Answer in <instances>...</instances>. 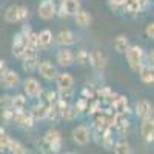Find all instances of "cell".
<instances>
[{"label": "cell", "mask_w": 154, "mask_h": 154, "mask_svg": "<svg viewBox=\"0 0 154 154\" xmlns=\"http://www.w3.org/2000/svg\"><path fill=\"white\" fill-rule=\"evenodd\" d=\"M0 106H2L3 109L5 108H11V97L9 96H3L2 99H0Z\"/></svg>", "instance_id": "obj_31"}, {"label": "cell", "mask_w": 154, "mask_h": 154, "mask_svg": "<svg viewBox=\"0 0 154 154\" xmlns=\"http://www.w3.org/2000/svg\"><path fill=\"white\" fill-rule=\"evenodd\" d=\"M145 34L148 38H154V23H148L145 28Z\"/></svg>", "instance_id": "obj_32"}, {"label": "cell", "mask_w": 154, "mask_h": 154, "mask_svg": "<svg viewBox=\"0 0 154 154\" xmlns=\"http://www.w3.org/2000/svg\"><path fill=\"white\" fill-rule=\"evenodd\" d=\"M112 2L116 5H123V3H126V0H112Z\"/></svg>", "instance_id": "obj_34"}, {"label": "cell", "mask_w": 154, "mask_h": 154, "mask_svg": "<svg viewBox=\"0 0 154 154\" xmlns=\"http://www.w3.org/2000/svg\"><path fill=\"white\" fill-rule=\"evenodd\" d=\"M152 57H154L152 56V51H149V53H148V62L146 63H148V65H151V66H152Z\"/></svg>", "instance_id": "obj_33"}, {"label": "cell", "mask_w": 154, "mask_h": 154, "mask_svg": "<svg viewBox=\"0 0 154 154\" xmlns=\"http://www.w3.org/2000/svg\"><path fill=\"white\" fill-rule=\"evenodd\" d=\"M34 119H46L49 116V106L46 103H38L35 106H32L31 112H29Z\"/></svg>", "instance_id": "obj_20"}, {"label": "cell", "mask_w": 154, "mask_h": 154, "mask_svg": "<svg viewBox=\"0 0 154 154\" xmlns=\"http://www.w3.org/2000/svg\"><path fill=\"white\" fill-rule=\"evenodd\" d=\"M57 43L60 45V46H72L74 43H75V34L72 32V31H69V29H65V31H60L59 34H57Z\"/></svg>", "instance_id": "obj_15"}, {"label": "cell", "mask_w": 154, "mask_h": 154, "mask_svg": "<svg viewBox=\"0 0 154 154\" xmlns=\"http://www.w3.org/2000/svg\"><path fill=\"white\" fill-rule=\"evenodd\" d=\"M56 82L59 89H72L74 86V77L69 72H57Z\"/></svg>", "instance_id": "obj_13"}, {"label": "cell", "mask_w": 154, "mask_h": 154, "mask_svg": "<svg viewBox=\"0 0 154 154\" xmlns=\"http://www.w3.org/2000/svg\"><path fill=\"white\" fill-rule=\"evenodd\" d=\"M57 62H59V65L63 66V68L71 66L72 63L75 62L74 60V53L69 49V46H62V49H59V53H57Z\"/></svg>", "instance_id": "obj_10"}, {"label": "cell", "mask_w": 154, "mask_h": 154, "mask_svg": "<svg viewBox=\"0 0 154 154\" xmlns=\"http://www.w3.org/2000/svg\"><path fill=\"white\" fill-rule=\"evenodd\" d=\"M133 149H131V145L125 142V140H120V142H117L114 145V152L117 154H130Z\"/></svg>", "instance_id": "obj_26"}, {"label": "cell", "mask_w": 154, "mask_h": 154, "mask_svg": "<svg viewBox=\"0 0 154 154\" xmlns=\"http://www.w3.org/2000/svg\"><path fill=\"white\" fill-rule=\"evenodd\" d=\"M8 151H9V152H12V154H25V152H26L25 146L19 142V140H12V139H11V142H9Z\"/></svg>", "instance_id": "obj_25"}, {"label": "cell", "mask_w": 154, "mask_h": 154, "mask_svg": "<svg viewBox=\"0 0 154 154\" xmlns=\"http://www.w3.org/2000/svg\"><path fill=\"white\" fill-rule=\"evenodd\" d=\"M137 72H139L140 80H142L143 83H146V85H152V83H154V69H152L151 65H148V63H143Z\"/></svg>", "instance_id": "obj_17"}, {"label": "cell", "mask_w": 154, "mask_h": 154, "mask_svg": "<svg viewBox=\"0 0 154 154\" xmlns=\"http://www.w3.org/2000/svg\"><path fill=\"white\" fill-rule=\"evenodd\" d=\"M43 140L49 145V149L51 151H59L60 146H62V136H60V133L57 130H49L45 134Z\"/></svg>", "instance_id": "obj_11"}, {"label": "cell", "mask_w": 154, "mask_h": 154, "mask_svg": "<svg viewBox=\"0 0 154 154\" xmlns=\"http://www.w3.org/2000/svg\"><path fill=\"white\" fill-rule=\"evenodd\" d=\"M88 54H89L88 51L85 48H82L77 51V54H74V60H77L80 65H85V63H88Z\"/></svg>", "instance_id": "obj_28"}, {"label": "cell", "mask_w": 154, "mask_h": 154, "mask_svg": "<svg viewBox=\"0 0 154 154\" xmlns=\"http://www.w3.org/2000/svg\"><path fill=\"white\" fill-rule=\"evenodd\" d=\"M23 89H25V96H28L31 99H37L42 94V85L34 77H26L23 80Z\"/></svg>", "instance_id": "obj_2"}, {"label": "cell", "mask_w": 154, "mask_h": 154, "mask_svg": "<svg viewBox=\"0 0 154 154\" xmlns=\"http://www.w3.org/2000/svg\"><path fill=\"white\" fill-rule=\"evenodd\" d=\"M72 17H74L75 25H79L80 28H88L89 25H91V22H93L91 14H89L88 11H85V9H79V11H77Z\"/></svg>", "instance_id": "obj_16"}, {"label": "cell", "mask_w": 154, "mask_h": 154, "mask_svg": "<svg viewBox=\"0 0 154 154\" xmlns=\"http://www.w3.org/2000/svg\"><path fill=\"white\" fill-rule=\"evenodd\" d=\"M37 71L40 72V75L43 77V79H46V80H54V79H56V75H57V68H56L49 60L38 62Z\"/></svg>", "instance_id": "obj_8"}, {"label": "cell", "mask_w": 154, "mask_h": 154, "mask_svg": "<svg viewBox=\"0 0 154 154\" xmlns=\"http://www.w3.org/2000/svg\"><path fill=\"white\" fill-rule=\"evenodd\" d=\"M140 133H142L143 139L146 142H152L154 140V119L152 114L148 116V117H143L142 126H140Z\"/></svg>", "instance_id": "obj_12"}, {"label": "cell", "mask_w": 154, "mask_h": 154, "mask_svg": "<svg viewBox=\"0 0 154 154\" xmlns=\"http://www.w3.org/2000/svg\"><path fill=\"white\" fill-rule=\"evenodd\" d=\"M91 139V134H89V130L85 125H79L72 130V140L77 145H86Z\"/></svg>", "instance_id": "obj_9"}, {"label": "cell", "mask_w": 154, "mask_h": 154, "mask_svg": "<svg viewBox=\"0 0 154 154\" xmlns=\"http://www.w3.org/2000/svg\"><path fill=\"white\" fill-rule=\"evenodd\" d=\"M136 114L139 116V117H148V116L152 114V106L148 100L145 99H140L137 103H136Z\"/></svg>", "instance_id": "obj_18"}, {"label": "cell", "mask_w": 154, "mask_h": 154, "mask_svg": "<svg viewBox=\"0 0 154 154\" xmlns=\"http://www.w3.org/2000/svg\"><path fill=\"white\" fill-rule=\"evenodd\" d=\"M114 108L116 111H117L119 114H123L126 109H128V102L125 97H119V99H116L114 100Z\"/></svg>", "instance_id": "obj_27"}, {"label": "cell", "mask_w": 154, "mask_h": 154, "mask_svg": "<svg viewBox=\"0 0 154 154\" xmlns=\"http://www.w3.org/2000/svg\"><path fill=\"white\" fill-rule=\"evenodd\" d=\"M0 83H2L5 89H12L20 83V77L12 69H3L0 72Z\"/></svg>", "instance_id": "obj_3"}, {"label": "cell", "mask_w": 154, "mask_h": 154, "mask_svg": "<svg viewBox=\"0 0 154 154\" xmlns=\"http://www.w3.org/2000/svg\"><path fill=\"white\" fill-rule=\"evenodd\" d=\"M26 106V97L25 94H17L14 97H11V108L14 111H23Z\"/></svg>", "instance_id": "obj_22"}, {"label": "cell", "mask_w": 154, "mask_h": 154, "mask_svg": "<svg viewBox=\"0 0 154 154\" xmlns=\"http://www.w3.org/2000/svg\"><path fill=\"white\" fill-rule=\"evenodd\" d=\"M60 114H62L63 119L72 120V119H75V116H77V108H75V106H68V105L65 103V106L60 109Z\"/></svg>", "instance_id": "obj_24"}, {"label": "cell", "mask_w": 154, "mask_h": 154, "mask_svg": "<svg viewBox=\"0 0 154 154\" xmlns=\"http://www.w3.org/2000/svg\"><path fill=\"white\" fill-rule=\"evenodd\" d=\"M22 57H23V69L26 72H32L34 69H37V65H38L37 49L26 48V51H25V54Z\"/></svg>", "instance_id": "obj_4"}, {"label": "cell", "mask_w": 154, "mask_h": 154, "mask_svg": "<svg viewBox=\"0 0 154 154\" xmlns=\"http://www.w3.org/2000/svg\"><path fill=\"white\" fill-rule=\"evenodd\" d=\"M28 48V40H26V32H19L14 40H12V54L16 57H22L25 51Z\"/></svg>", "instance_id": "obj_6"}, {"label": "cell", "mask_w": 154, "mask_h": 154, "mask_svg": "<svg viewBox=\"0 0 154 154\" xmlns=\"http://www.w3.org/2000/svg\"><path fill=\"white\" fill-rule=\"evenodd\" d=\"M88 62L94 69H103L106 66V63H108L106 56L102 53L100 49H93L91 53L88 54Z\"/></svg>", "instance_id": "obj_7"}, {"label": "cell", "mask_w": 154, "mask_h": 154, "mask_svg": "<svg viewBox=\"0 0 154 154\" xmlns=\"http://www.w3.org/2000/svg\"><path fill=\"white\" fill-rule=\"evenodd\" d=\"M5 22L8 23H17L19 22V5H11L5 11Z\"/></svg>", "instance_id": "obj_21"}, {"label": "cell", "mask_w": 154, "mask_h": 154, "mask_svg": "<svg viewBox=\"0 0 154 154\" xmlns=\"http://www.w3.org/2000/svg\"><path fill=\"white\" fill-rule=\"evenodd\" d=\"M28 17V8L26 6H19V22H23Z\"/></svg>", "instance_id": "obj_30"}, {"label": "cell", "mask_w": 154, "mask_h": 154, "mask_svg": "<svg viewBox=\"0 0 154 154\" xmlns=\"http://www.w3.org/2000/svg\"><path fill=\"white\" fill-rule=\"evenodd\" d=\"M123 53H125V57H126V62H128V65H130V68L137 72L140 69V66L145 63L143 49L139 45H128Z\"/></svg>", "instance_id": "obj_1"}, {"label": "cell", "mask_w": 154, "mask_h": 154, "mask_svg": "<svg viewBox=\"0 0 154 154\" xmlns=\"http://www.w3.org/2000/svg\"><path fill=\"white\" fill-rule=\"evenodd\" d=\"M54 43V35L49 29H43L37 34V45L38 48H43V49H48L51 45Z\"/></svg>", "instance_id": "obj_14"}, {"label": "cell", "mask_w": 154, "mask_h": 154, "mask_svg": "<svg viewBox=\"0 0 154 154\" xmlns=\"http://www.w3.org/2000/svg\"><path fill=\"white\" fill-rule=\"evenodd\" d=\"M3 69H5V62H3V60H0V72H2Z\"/></svg>", "instance_id": "obj_35"}, {"label": "cell", "mask_w": 154, "mask_h": 154, "mask_svg": "<svg viewBox=\"0 0 154 154\" xmlns=\"http://www.w3.org/2000/svg\"><path fill=\"white\" fill-rule=\"evenodd\" d=\"M9 142H11V137L8 134H5V133H0V152L8 151Z\"/></svg>", "instance_id": "obj_29"}, {"label": "cell", "mask_w": 154, "mask_h": 154, "mask_svg": "<svg viewBox=\"0 0 154 154\" xmlns=\"http://www.w3.org/2000/svg\"><path fill=\"white\" fill-rule=\"evenodd\" d=\"M80 9L79 0H62V12L65 16H74Z\"/></svg>", "instance_id": "obj_19"}, {"label": "cell", "mask_w": 154, "mask_h": 154, "mask_svg": "<svg viewBox=\"0 0 154 154\" xmlns=\"http://www.w3.org/2000/svg\"><path fill=\"white\" fill-rule=\"evenodd\" d=\"M128 45H130L128 43V37L123 35V34H120V35H117L114 38V49L117 51V53H123Z\"/></svg>", "instance_id": "obj_23"}, {"label": "cell", "mask_w": 154, "mask_h": 154, "mask_svg": "<svg viewBox=\"0 0 154 154\" xmlns=\"http://www.w3.org/2000/svg\"><path fill=\"white\" fill-rule=\"evenodd\" d=\"M37 14L43 20H51L56 16V3L54 0H43L37 8Z\"/></svg>", "instance_id": "obj_5"}]
</instances>
